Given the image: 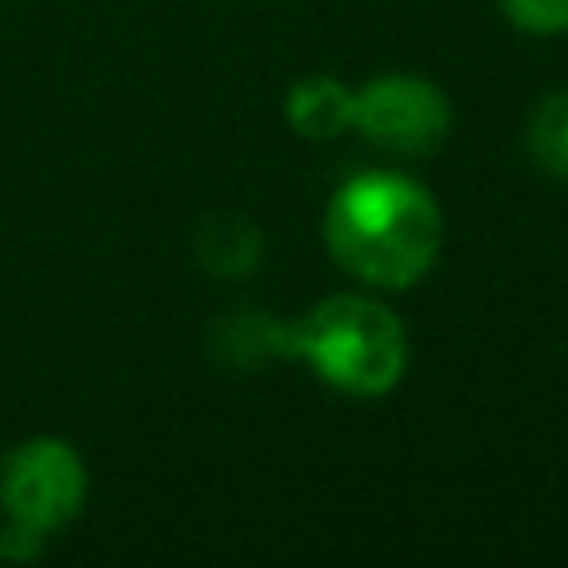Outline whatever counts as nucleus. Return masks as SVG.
<instances>
[{
    "instance_id": "obj_1",
    "label": "nucleus",
    "mask_w": 568,
    "mask_h": 568,
    "mask_svg": "<svg viewBox=\"0 0 568 568\" xmlns=\"http://www.w3.org/2000/svg\"><path fill=\"white\" fill-rule=\"evenodd\" d=\"M324 248L351 280L377 293H404L435 266L444 248V213L408 173H355L328 195Z\"/></svg>"
},
{
    "instance_id": "obj_2",
    "label": "nucleus",
    "mask_w": 568,
    "mask_h": 568,
    "mask_svg": "<svg viewBox=\"0 0 568 568\" xmlns=\"http://www.w3.org/2000/svg\"><path fill=\"white\" fill-rule=\"evenodd\" d=\"M275 351L311 364L320 382L355 399L390 395L408 373V333L368 293H333L297 320H275Z\"/></svg>"
},
{
    "instance_id": "obj_3",
    "label": "nucleus",
    "mask_w": 568,
    "mask_h": 568,
    "mask_svg": "<svg viewBox=\"0 0 568 568\" xmlns=\"http://www.w3.org/2000/svg\"><path fill=\"white\" fill-rule=\"evenodd\" d=\"M89 475L67 439L36 435L18 444L0 466V506L13 528L49 537L84 510Z\"/></svg>"
},
{
    "instance_id": "obj_4",
    "label": "nucleus",
    "mask_w": 568,
    "mask_h": 568,
    "mask_svg": "<svg viewBox=\"0 0 568 568\" xmlns=\"http://www.w3.org/2000/svg\"><path fill=\"white\" fill-rule=\"evenodd\" d=\"M351 129L390 155H435L453 129V102L439 84L426 75L390 71L355 89V115Z\"/></svg>"
},
{
    "instance_id": "obj_5",
    "label": "nucleus",
    "mask_w": 568,
    "mask_h": 568,
    "mask_svg": "<svg viewBox=\"0 0 568 568\" xmlns=\"http://www.w3.org/2000/svg\"><path fill=\"white\" fill-rule=\"evenodd\" d=\"M284 115H288V129L302 133L306 142H333L337 133L351 129V115H355V89L342 84L337 75H302L288 98H284Z\"/></svg>"
},
{
    "instance_id": "obj_6",
    "label": "nucleus",
    "mask_w": 568,
    "mask_h": 568,
    "mask_svg": "<svg viewBox=\"0 0 568 568\" xmlns=\"http://www.w3.org/2000/svg\"><path fill=\"white\" fill-rule=\"evenodd\" d=\"M195 257L204 262L209 275L240 280L262 257V231L240 213H213L195 231Z\"/></svg>"
},
{
    "instance_id": "obj_7",
    "label": "nucleus",
    "mask_w": 568,
    "mask_h": 568,
    "mask_svg": "<svg viewBox=\"0 0 568 568\" xmlns=\"http://www.w3.org/2000/svg\"><path fill=\"white\" fill-rule=\"evenodd\" d=\"M528 160L555 178L568 182V89L546 93L528 115Z\"/></svg>"
},
{
    "instance_id": "obj_8",
    "label": "nucleus",
    "mask_w": 568,
    "mask_h": 568,
    "mask_svg": "<svg viewBox=\"0 0 568 568\" xmlns=\"http://www.w3.org/2000/svg\"><path fill=\"white\" fill-rule=\"evenodd\" d=\"M506 22L528 36H564L568 31V0H497Z\"/></svg>"
}]
</instances>
